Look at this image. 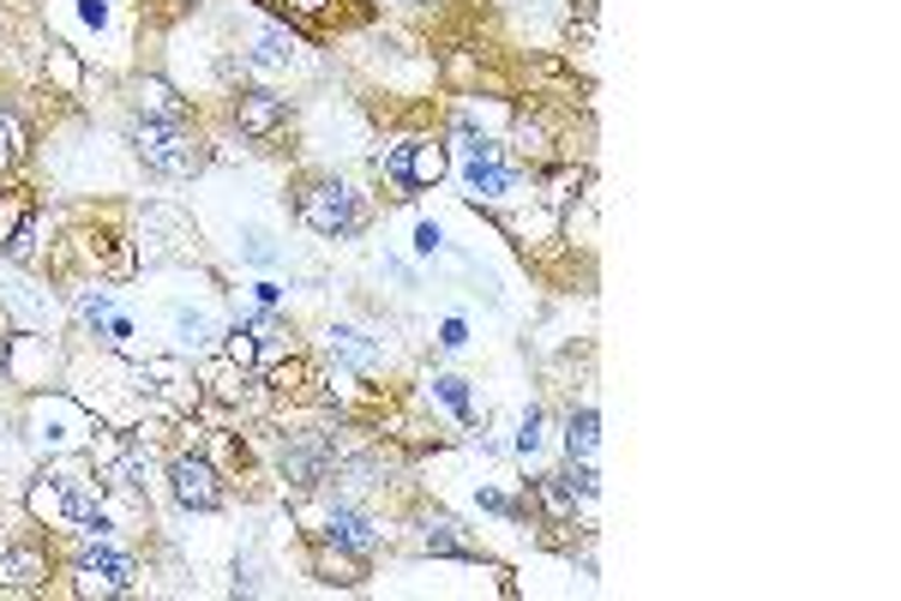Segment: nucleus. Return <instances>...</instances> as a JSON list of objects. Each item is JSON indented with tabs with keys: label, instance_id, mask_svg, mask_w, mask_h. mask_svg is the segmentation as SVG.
I'll list each match as a JSON object with an SVG mask.
<instances>
[{
	"label": "nucleus",
	"instance_id": "28",
	"mask_svg": "<svg viewBox=\"0 0 901 601\" xmlns=\"http://www.w3.org/2000/svg\"><path fill=\"white\" fill-rule=\"evenodd\" d=\"M247 259H253V266H271V259H277L271 234H247Z\"/></svg>",
	"mask_w": 901,
	"mask_h": 601
},
{
	"label": "nucleus",
	"instance_id": "2",
	"mask_svg": "<svg viewBox=\"0 0 901 601\" xmlns=\"http://www.w3.org/2000/svg\"><path fill=\"white\" fill-rule=\"evenodd\" d=\"M42 518H67V523H79L84 535H109V511H102L97 500V488H91V475H79V469H54L49 481L37 488V500H31Z\"/></svg>",
	"mask_w": 901,
	"mask_h": 601
},
{
	"label": "nucleus",
	"instance_id": "3",
	"mask_svg": "<svg viewBox=\"0 0 901 601\" xmlns=\"http://www.w3.org/2000/svg\"><path fill=\"white\" fill-rule=\"evenodd\" d=\"M379 174H386L391 199H416L421 187H433L439 174H446V151H439L433 139H403L379 157Z\"/></svg>",
	"mask_w": 901,
	"mask_h": 601
},
{
	"label": "nucleus",
	"instance_id": "8",
	"mask_svg": "<svg viewBox=\"0 0 901 601\" xmlns=\"http://www.w3.org/2000/svg\"><path fill=\"white\" fill-rule=\"evenodd\" d=\"M31 217H37V199L31 193H0V253L7 259H31Z\"/></svg>",
	"mask_w": 901,
	"mask_h": 601
},
{
	"label": "nucleus",
	"instance_id": "20",
	"mask_svg": "<svg viewBox=\"0 0 901 601\" xmlns=\"http://www.w3.org/2000/svg\"><path fill=\"white\" fill-rule=\"evenodd\" d=\"M427 553H457V560H475V548H463V541H457V523H446V518L427 530Z\"/></svg>",
	"mask_w": 901,
	"mask_h": 601
},
{
	"label": "nucleus",
	"instance_id": "17",
	"mask_svg": "<svg viewBox=\"0 0 901 601\" xmlns=\"http://www.w3.org/2000/svg\"><path fill=\"white\" fill-rule=\"evenodd\" d=\"M601 421H595V409H578V415L565 421V445H571V458H595V433Z\"/></svg>",
	"mask_w": 901,
	"mask_h": 601
},
{
	"label": "nucleus",
	"instance_id": "12",
	"mask_svg": "<svg viewBox=\"0 0 901 601\" xmlns=\"http://www.w3.org/2000/svg\"><path fill=\"white\" fill-rule=\"evenodd\" d=\"M79 571H84V578H102V590H132V560H127V553L84 548L79 553Z\"/></svg>",
	"mask_w": 901,
	"mask_h": 601
},
{
	"label": "nucleus",
	"instance_id": "18",
	"mask_svg": "<svg viewBox=\"0 0 901 601\" xmlns=\"http://www.w3.org/2000/svg\"><path fill=\"white\" fill-rule=\"evenodd\" d=\"M24 163V127H19V114L0 102V169H19Z\"/></svg>",
	"mask_w": 901,
	"mask_h": 601
},
{
	"label": "nucleus",
	"instance_id": "5",
	"mask_svg": "<svg viewBox=\"0 0 901 601\" xmlns=\"http://www.w3.org/2000/svg\"><path fill=\"white\" fill-rule=\"evenodd\" d=\"M31 428H37V445H42V451L84 445V433H97L91 415H84L79 403H67V398H42V403L31 409Z\"/></svg>",
	"mask_w": 901,
	"mask_h": 601
},
{
	"label": "nucleus",
	"instance_id": "13",
	"mask_svg": "<svg viewBox=\"0 0 901 601\" xmlns=\"http://www.w3.org/2000/svg\"><path fill=\"white\" fill-rule=\"evenodd\" d=\"M511 187H517V169H505L499 157H475L469 163V193L475 199H505Z\"/></svg>",
	"mask_w": 901,
	"mask_h": 601
},
{
	"label": "nucleus",
	"instance_id": "26",
	"mask_svg": "<svg viewBox=\"0 0 901 601\" xmlns=\"http://www.w3.org/2000/svg\"><path fill=\"white\" fill-rule=\"evenodd\" d=\"M541 445V409H529L523 428H517V451H535Z\"/></svg>",
	"mask_w": 901,
	"mask_h": 601
},
{
	"label": "nucleus",
	"instance_id": "1",
	"mask_svg": "<svg viewBox=\"0 0 901 601\" xmlns=\"http://www.w3.org/2000/svg\"><path fill=\"white\" fill-rule=\"evenodd\" d=\"M132 144H139L144 169L169 174V181H187V174L204 169V139L187 121H139L132 127Z\"/></svg>",
	"mask_w": 901,
	"mask_h": 601
},
{
	"label": "nucleus",
	"instance_id": "30",
	"mask_svg": "<svg viewBox=\"0 0 901 601\" xmlns=\"http://www.w3.org/2000/svg\"><path fill=\"white\" fill-rule=\"evenodd\" d=\"M463 337H469V331H463V319H451V325L439 331V343H446V349H463Z\"/></svg>",
	"mask_w": 901,
	"mask_h": 601
},
{
	"label": "nucleus",
	"instance_id": "29",
	"mask_svg": "<svg viewBox=\"0 0 901 601\" xmlns=\"http://www.w3.org/2000/svg\"><path fill=\"white\" fill-rule=\"evenodd\" d=\"M79 313L97 325V319H109V301H102V296H79Z\"/></svg>",
	"mask_w": 901,
	"mask_h": 601
},
{
	"label": "nucleus",
	"instance_id": "27",
	"mask_svg": "<svg viewBox=\"0 0 901 601\" xmlns=\"http://www.w3.org/2000/svg\"><path fill=\"white\" fill-rule=\"evenodd\" d=\"M301 361H283V368H271V373H264V385H277V391H289V385H301Z\"/></svg>",
	"mask_w": 901,
	"mask_h": 601
},
{
	"label": "nucleus",
	"instance_id": "4",
	"mask_svg": "<svg viewBox=\"0 0 901 601\" xmlns=\"http://www.w3.org/2000/svg\"><path fill=\"white\" fill-rule=\"evenodd\" d=\"M301 223L324 234V241H343V234L361 229V199H354V187L343 181H313L301 193Z\"/></svg>",
	"mask_w": 901,
	"mask_h": 601
},
{
	"label": "nucleus",
	"instance_id": "19",
	"mask_svg": "<svg viewBox=\"0 0 901 601\" xmlns=\"http://www.w3.org/2000/svg\"><path fill=\"white\" fill-rule=\"evenodd\" d=\"M289 54H294V37L289 31H264L259 49H253V67H283Z\"/></svg>",
	"mask_w": 901,
	"mask_h": 601
},
{
	"label": "nucleus",
	"instance_id": "15",
	"mask_svg": "<svg viewBox=\"0 0 901 601\" xmlns=\"http://www.w3.org/2000/svg\"><path fill=\"white\" fill-rule=\"evenodd\" d=\"M331 349L349 361V368H361V373H373V368H379V349L367 343L361 331H349V325H337V331H331Z\"/></svg>",
	"mask_w": 901,
	"mask_h": 601
},
{
	"label": "nucleus",
	"instance_id": "23",
	"mask_svg": "<svg viewBox=\"0 0 901 601\" xmlns=\"http://www.w3.org/2000/svg\"><path fill=\"white\" fill-rule=\"evenodd\" d=\"M174 331H181V343H204V337H211V313H193V307H181V313H174Z\"/></svg>",
	"mask_w": 901,
	"mask_h": 601
},
{
	"label": "nucleus",
	"instance_id": "10",
	"mask_svg": "<svg viewBox=\"0 0 901 601\" xmlns=\"http://www.w3.org/2000/svg\"><path fill=\"white\" fill-rule=\"evenodd\" d=\"M324 541H331V548H349V553H373V523H367L361 511L337 505L331 518H324Z\"/></svg>",
	"mask_w": 901,
	"mask_h": 601
},
{
	"label": "nucleus",
	"instance_id": "14",
	"mask_svg": "<svg viewBox=\"0 0 901 601\" xmlns=\"http://www.w3.org/2000/svg\"><path fill=\"white\" fill-rule=\"evenodd\" d=\"M139 109H144L139 121H187V102L174 97L162 79H144V84H139Z\"/></svg>",
	"mask_w": 901,
	"mask_h": 601
},
{
	"label": "nucleus",
	"instance_id": "22",
	"mask_svg": "<svg viewBox=\"0 0 901 601\" xmlns=\"http://www.w3.org/2000/svg\"><path fill=\"white\" fill-rule=\"evenodd\" d=\"M229 361H234V368H253V361H259V337H253V325H234V331H229Z\"/></svg>",
	"mask_w": 901,
	"mask_h": 601
},
{
	"label": "nucleus",
	"instance_id": "21",
	"mask_svg": "<svg viewBox=\"0 0 901 601\" xmlns=\"http://www.w3.org/2000/svg\"><path fill=\"white\" fill-rule=\"evenodd\" d=\"M264 7H277V12H289V19H331L337 12V0H264Z\"/></svg>",
	"mask_w": 901,
	"mask_h": 601
},
{
	"label": "nucleus",
	"instance_id": "6",
	"mask_svg": "<svg viewBox=\"0 0 901 601\" xmlns=\"http://www.w3.org/2000/svg\"><path fill=\"white\" fill-rule=\"evenodd\" d=\"M169 488H174V500H181L187 511H217L223 505V481H217V469L204 458H174L169 463Z\"/></svg>",
	"mask_w": 901,
	"mask_h": 601
},
{
	"label": "nucleus",
	"instance_id": "24",
	"mask_svg": "<svg viewBox=\"0 0 901 601\" xmlns=\"http://www.w3.org/2000/svg\"><path fill=\"white\" fill-rule=\"evenodd\" d=\"M457 144L469 151V163H475V157H493V144H487V133H475V121H457Z\"/></svg>",
	"mask_w": 901,
	"mask_h": 601
},
{
	"label": "nucleus",
	"instance_id": "31",
	"mask_svg": "<svg viewBox=\"0 0 901 601\" xmlns=\"http://www.w3.org/2000/svg\"><path fill=\"white\" fill-rule=\"evenodd\" d=\"M416 247H421V253H433V247H439V223H421L416 229Z\"/></svg>",
	"mask_w": 901,
	"mask_h": 601
},
{
	"label": "nucleus",
	"instance_id": "25",
	"mask_svg": "<svg viewBox=\"0 0 901 601\" xmlns=\"http://www.w3.org/2000/svg\"><path fill=\"white\" fill-rule=\"evenodd\" d=\"M433 391L457 409V415H469V385H463V379H433Z\"/></svg>",
	"mask_w": 901,
	"mask_h": 601
},
{
	"label": "nucleus",
	"instance_id": "11",
	"mask_svg": "<svg viewBox=\"0 0 901 601\" xmlns=\"http://www.w3.org/2000/svg\"><path fill=\"white\" fill-rule=\"evenodd\" d=\"M49 578V560L37 548H0V583L7 590H37Z\"/></svg>",
	"mask_w": 901,
	"mask_h": 601
},
{
	"label": "nucleus",
	"instance_id": "7",
	"mask_svg": "<svg viewBox=\"0 0 901 601\" xmlns=\"http://www.w3.org/2000/svg\"><path fill=\"white\" fill-rule=\"evenodd\" d=\"M234 127H241L247 139H277L289 127V102L277 91H241L234 97Z\"/></svg>",
	"mask_w": 901,
	"mask_h": 601
},
{
	"label": "nucleus",
	"instance_id": "16",
	"mask_svg": "<svg viewBox=\"0 0 901 601\" xmlns=\"http://www.w3.org/2000/svg\"><path fill=\"white\" fill-rule=\"evenodd\" d=\"M535 493H541V505H548L553 518H571V511H578V500H583V493L571 488V475H541Z\"/></svg>",
	"mask_w": 901,
	"mask_h": 601
},
{
	"label": "nucleus",
	"instance_id": "9",
	"mask_svg": "<svg viewBox=\"0 0 901 601\" xmlns=\"http://www.w3.org/2000/svg\"><path fill=\"white\" fill-rule=\"evenodd\" d=\"M277 458H283V475L294 481V488H319L324 481V469H331V445H313V439H283V451H277Z\"/></svg>",
	"mask_w": 901,
	"mask_h": 601
}]
</instances>
